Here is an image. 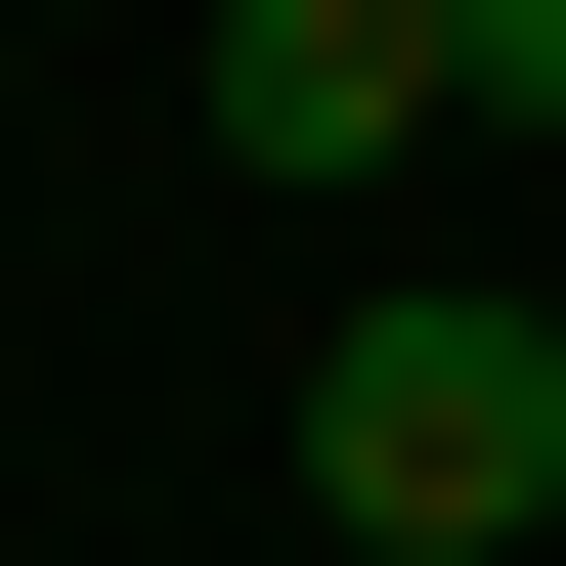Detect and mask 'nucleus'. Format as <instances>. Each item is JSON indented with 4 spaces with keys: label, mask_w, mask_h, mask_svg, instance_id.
<instances>
[{
    "label": "nucleus",
    "mask_w": 566,
    "mask_h": 566,
    "mask_svg": "<svg viewBox=\"0 0 566 566\" xmlns=\"http://www.w3.org/2000/svg\"><path fill=\"white\" fill-rule=\"evenodd\" d=\"M566 523V305H349L305 349V566H523Z\"/></svg>",
    "instance_id": "nucleus-1"
},
{
    "label": "nucleus",
    "mask_w": 566,
    "mask_h": 566,
    "mask_svg": "<svg viewBox=\"0 0 566 566\" xmlns=\"http://www.w3.org/2000/svg\"><path fill=\"white\" fill-rule=\"evenodd\" d=\"M218 175L262 218H392L436 175V0H218Z\"/></svg>",
    "instance_id": "nucleus-2"
}]
</instances>
